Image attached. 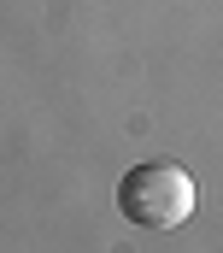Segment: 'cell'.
Here are the masks:
<instances>
[{
	"mask_svg": "<svg viewBox=\"0 0 223 253\" xmlns=\"http://www.w3.org/2000/svg\"><path fill=\"white\" fill-rule=\"evenodd\" d=\"M200 206V183L194 171H182L176 159H147V165H129L123 183H117V212L135 224V230H182Z\"/></svg>",
	"mask_w": 223,
	"mask_h": 253,
	"instance_id": "obj_1",
	"label": "cell"
}]
</instances>
